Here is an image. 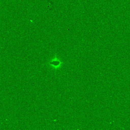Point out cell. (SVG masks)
<instances>
[{"label":"cell","instance_id":"obj_1","mask_svg":"<svg viewBox=\"0 0 130 130\" xmlns=\"http://www.w3.org/2000/svg\"><path fill=\"white\" fill-rule=\"evenodd\" d=\"M49 64L50 66H52L53 68L57 69L59 68L60 66H61V62L60 60H59L57 58H55L53 60L50 61Z\"/></svg>","mask_w":130,"mask_h":130}]
</instances>
